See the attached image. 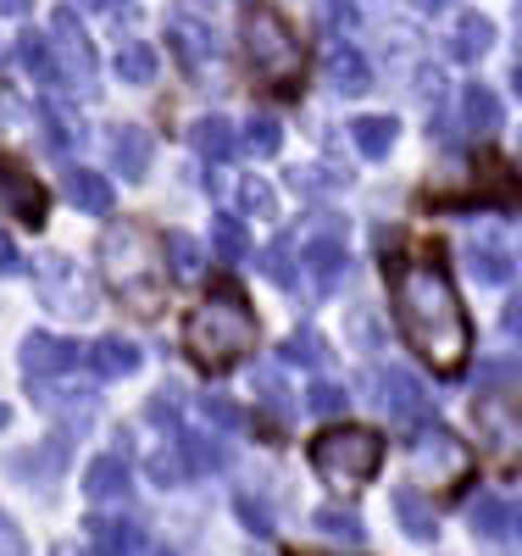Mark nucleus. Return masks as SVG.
<instances>
[{
	"mask_svg": "<svg viewBox=\"0 0 522 556\" xmlns=\"http://www.w3.org/2000/svg\"><path fill=\"white\" fill-rule=\"evenodd\" d=\"M390 306L406 345L434 367L440 379H456L472 351V323L461 312V295L445 273L440 251H395L390 256Z\"/></svg>",
	"mask_w": 522,
	"mask_h": 556,
	"instance_id": "1",
	"label": "nucleus"
},
{
	"mask_svg": "<svg viewBox=\"0 0 522 556\" xmlns=\"http://www.w3.org/2000/svg\"><path fill=\"white\" fill-rule=\"evenodd\" d=\"M251 345H256V312L233 285H217L183 323V351L212 379L228 374V367H240L251 356Z\"/></svg>",
	"mask_w": 522,
	"mask_h": 556,
	"instance_id": "2",
	"label": "nucleus"
},
{
	"mask_svg": "<svg viewBox=\"0 0 522 556\" xmlns=\"http://www.w3.org/2000/svg\"><path fill=\"white\" fill-rule=\"evenodd\" d=\"M156 262H162V245L139 223H117V228H106V235H101V267L112 278L117 301L128 312H139V317H156L162 312Z\"/></svg>",
	"mask_w": 522,
	"mask_h": 556,
	"instance_id": "3",
	"label": "nucleus"
},
{
	"mask_svg": "<svg viewBox=\"0 0 522 556\" xmlns=\"http://www.w3.org/2000/svg\"><path fill=\"white\" fill-rule=\"evenodd\" d=\"M245 56H251L256 78L272 89H290L301 78V39L267 0H251L245 7Z\"/></svg>",
	"mask_w": 522,
	"mask_h": 556,
	"instance_id": "4",
	"label": "nucleus"
},
{
	"mask_svg": "<svg viewBox=\"0 0 522 556\" xmlns=\"http://www.w3.org/2000/svg\"><path fill=\"white\" fill-rule=\"evenodd\" d=\"M311 468L322 479L356 490V484H367L378 468H384V434L378 429H322L311 440Z\"/></svg>",
	"mask_w": 522,
	"mask_h": 556,
	"instance_id": "5",
	"label": "nucleus"
},
{
	"mask_svg": "<svg viewBox=\"0 0 522 556\" xmlns=\"http://www.w3.org/2000/svg\"><path fill=\"white\" fill-rule=\"evenodd\" d=\"M472 434H479V451L495 473H517L522 468V406L500 390L472 401Z\"/></svg>",
	"mask_w": 522,
	"mask_h": 556,
	"instance_id": "6",
	"label": "nucleus"
},
{
	"mask_svg": "<svg viewBox=\"0 0 522 556\" xmlns=\"http://www.w3.org/2000/svg\"><path fill=\"white\" fill-rule=\"evenodd\" d=\"M51 56H56V89H62V96L89 101L101 78H94V51H89V39H84L73 7H62L56 23H51Z\"/></svg>",
	"mask_w": 522,
	"mask_h": 556,
	"instance_id": "7",
	"label": "nucleus"
},
{
	"mask_svg": "<svg viewBox=\"0 0 522 556\" xmlns=\"http://www.w3.org/2000/svg\"><path fill=\"white\" fill-rule=\"evenodd\" d=\"M34 273H39V301L51 312H62V317H89L94 312V295L84 285V273L67 256H44Z\"/></svg>",
	"mask_w": 522,
	"mask_h": 556,
	"instance_id": "8",
	"label": "nucleus"
},
{
	"mask_svg": "<svg viewBox=\"0 0 522 556\" xmlns=\"http://www.w3.org/2000/svg\"><path fill=\"white\" fill-rule=\"evenodd\" d=\"M411 451H417V462L422 468H434V479L440 484H456L467 468H472V451L450 434V429H440L434 417H422L417 424V434H411Z\"/></svg>",
	"mask_w": 522,
	"mask_h": 556,
	"instance_id": "9",
	"label": "nucleus"
},
{
	"mask_svg": "<svg viewBox=\"0 0 522 556\" xmlns=\"http://www.w3.org/2000/svg\"><path fill=\"white\" fill-rule=\"evenodd\" d=\"M17 362H23L28 384H51V379H62L67 367L78 362V345H67L62 334H28L23 351H17Z\"/></svg>",
	"mask_w": 522,
	"mask_h": 556,
	"instance_id": "10",
	"label": "nucleus"
},
{
	"mask_svg": "<svg viewBox=\"0 0 522 556\" xmlns=\"http://www.w3.org/2000/svg\"><path fill=\"white\" fill-rule=\"evenodd\" d=\"M0 212H12L23 223H44V190H39V178L12 162V156H0Z\"/></svg>",
	"mask_w": 522,
	"mask_h": 556,
	"instance_id": "11",
	"label": "nucleus"
},
{
	"mask_svg": "<svg viewBox=\"0 0 522 556\" xmlns=\"http://www.w3.org/2000/svg\"><path fill=\"white\" fill-rule=\"evenodd\" d=\"M345 223H334L328 235H317V240H306V251H301V262H306V273L317 278V295L322 290H334L340 285V273H345Z\"/></svg>",
	"mask_w": 522,
	"mask_h": 556,
	"instance_id": "12",
	"label": "nucleus"
},
{
	"mask_svg": "<svg viewBox=\"0 0 522 556\" xmlns=\"http://www.w3.org/2000/svg\"><path fill=\"white\" fill-rule=\"evenodd\" d=\"M378 395H384V406L400 424H422V417H429V390H422V379H411L406 367H390V374L378 379Z\"/></svg>",
	"mask_w": 522,
	"mask_h": 556,
	"instance_id": "13",
	"label": "nucleus"
},
{
	"mask_svg": "<svg viewBox=\"0 0 522 556\" xmlns=\"http://www.w3.org/2000/svg\"><path fill=\"white\" fill-rule=\"evenodd\" d=\"M151 156H156V139L145 134V128H112V167H117V178H128V184H139L151 173Z\"/></svg>",
	"mask_w": 522,
	"mask_h": 556,
	"instance_id": "14",
	"label": "nucleus"
},
{
	"mask_svg": "<svg viewBox=\"0 0 522 556\" xmlns=\"http://www.w3.org/2000/svg\"><path fill=\"white\" fill-rule=\"evenodd\" d=\"M128 462L123 456H94L89 468H84V495L94 506H112V501H128Z\"/></svg>",
	"mask_w": 522,
	"mask_h": 556,
	"instance_id": "15",
	"label": "nucleus"
},
{
	"mask_svg": "<svg viewBox=\"0 0 522 556\" xmlns=\"http://www.w3.org/2000/svg\"><path fill=\"white\" fill-rule=\"evenodd\" d=\"M89 534H94V556H139L145 551V529L133 518H94Z\"/></svg>",
	"mask_w": 522,
	"mask_h": 556,
	"instance_id": "16",
	"label": "nucleus"
},
{
	"mask_svg": "<svg viewBox=\"0 0 522 556\" xmlns=\"http://www.w3.org/2000/svg\"><path fill=\"white\" fill-rule=\"evenodd\" d=\"M67 201L78 212H89V217H106L112 212V184L101 173H89V167H73L67 173Z\"/></svg>",
	"mask_w": 522,
	"mask_h": 556,
	"instance_id": "17",
	"label": "nucleus"
},
{
	"mask_svg": "<svg viewBox=\"0 0 522 556\" xmlns=\"http://www.w3.org/2000/svg\"><path fill=\"white\" fill-rule=\"evenodd\" d=\"M89 367H94V379H128L133 367H139V345L101 340V345H89Z\"/></svg>",
	"mask_w": 522,
	"mask_h": 556,
	"instance_id": "18",
	"label": "nucleus"
},
{
	"mask_svg": "<svg viewBox=\"0 0 522 556\" xmlns=\"http://www.w3.org/2000/svg\"><path fill=\"white\" fill-rule=\"evenodd\" d=\"M395 518H400V529H406L411 540H434V534H440V523H434V513H429V501H422L411 484L395 490Z\"/></svg>",
	"mask_w": 522,
	"mask_h": 556,
	"instance_id": "19",
	"label": "nucleus"
},
{
	"mask_svg": "<svg viewBox=\"0 0 522 556\" xmlns=\"http://www.w3.org/2000/svg\"><path fill=\"white\" fill-rule=\"evenodd\" d=\"M162 256H167V267H173L178 285H201V273H206V251H201L195 240H189V235H167Z\"/></svg>",
	"mask_w": 522,
	"mask_h": 556,
	"instance_id": "20",
	"label": "nucleus"
},
{
	"mask_svg": "<svg viewBox=\"0 0 522 556\" xmlns=\"http://www.w3.org/2000/svg\"><path fill=\"white\" fill-rule=\"evenodd\" d=\"M183 468L189 473H222L228 468V445L212 434H183Z\"/></svg>",
	"mask_w": 522,
	"mask_h": 556,
	"instance_id": "21",
	"label": "nucleus"
},
{
	"mask_svg": "<svg viewBox=\"0 0 522 556\" xmlns=\"http://www.w3.org/2000/svg\"><path fill=\"white\" fill-rule=\"evenodd\" d=\"M328 84H334L340 96H361V89L372 84V73L356 51H328Z\"/></svg>",
	"mask_w": 522,
	"mask_h": 556,
	"instance_id": "22",
	"label": "nucleus"
},
{
	"mask_svg": "<svg viewBox=\"0 0 522 556\" xmlns=\"http://www.w3.org/2000/svg\"><path fill=\"white\" fill-rule=\"evenodd\" d=\"M395 134H400L395 117H356V123H351V139H356L361 156H384V151L395 146Z\"/></svg>",
	"mask_w": 522,
	"mask_h": 556,
	"instance_id": "23",
	"label": "nucleus"
},
{
	"mask_svg": "<svg viewBox=\"0 0 522 556\" xmlns=\"http://www.w3.org/2000/svg\"><path fill=\"white\" fill-rule=\"evenodd\" d=\"M62 456H67V451H62V440H51V445L34 451V456H28V451H17V456H12V473H28V468H34V484H39V490H51V484H56V473H62V468H56Z\"/></svg>",
	"mask_w": 522,
	"mask_h": 556,
	"instance_id": "24",
	"label": "nucleus"
},
{
	"mask_svg": "<svg viewBox=\"0 0 522 556\" xmlns=\"http://www.w3.org/2000/svg\"><path fill=\"white\" fill-rule=\"evenodd\" d=\"M17 62H23L39 84H56V56H51V39H44V34H23V39H17Z\"/></svg>",
	"mask_w": 522,
	"mask_h": 556,
	"instance_id": "25",
	"label": "nucleus"
},
{
	"mask_svg": "<svg viewBox=\"0 0 522 556\" xmlns=\"http://www.w3.org/2000/svg\"><path fill=\"white\" fill-rule=\"evenodd\" d=\"M467 523H472V534H484V540H500L506 529H511V513L495 501V495H479L467 506Z\"/></svg>",
	"mask_w": 522,
	"mask_h": 556,
	"instance_id": "26",
	"label": "nucleus"
},
{
	"mask_svg": "<svg viewBox=\"0 0 522 556\" xmlns=\"http://www.w3.org/2000/svg\"><path fill=\"white\" fill-rule=\"evenodd\" d=\"M195 151H201L206 162H222V156L233 151V123H228V117H206V123H195Z\"/></svg>",
	"mask_w": 522,
	"mask_h": 556,
	"instance_id": "27",
	"label": "nucleus"
},
{
	"mask_svg": "<svg viewBox=\"0 0 522 556\" xmlns=\"http://www.w3.org/2000/svg\"><path fill=\"white\" fill-rule=\"evenodd\" d=\"M212 251H217L222 262H240V256L251 251L245 223H240V217H217V223H212Z\"/></svg>",
	"mask_w": 522,
	"mask_h": 556,
	"instance_id": "28",
	"label": "nucleus"
},
{
	"mask_svg": "<svg viewBox=\"0 0 522 556\" xmlns=\"http://www.w3.org/2000/svg\"><path fill=\"white\" fill-rule=\"evenodd\" d=\"M317 529L334 534V540H345V545H361V540H367V529H361V518L351 513V506H322V513H317Z\"/></svg>",
	"mask_w": 522,
	"mask_h": 556,
	"instance_id": "29",
	"label": "nucleus"
},
{
	"mask_svg": "<svg viewBox=\"0 0 522 556\" xmlns=\"http://www.w3.org/2000/svg\"><path fill=\"white\" fill-rule=\"evenodd\" d=\"M117 78L123 84H151L156 78V51H145V45H123L117 51Z\"/></svg>",
	"mask_w": 522,
	"mask_h": 556,
	"instance_id": "30",
	"label": "nucleus"
},
{
	"mask_svg": "<svg viewBox=\"0 0 522 556\" xmlns=\"http://www.w3.org/2000/svg\"><path fill=\"white\" fill-rule=\"evenodd\" d=\"M283 362H301V367H328V345L317 340V329H295L283 340Z\"/></svg>",
	"mask_w": 522,
	"mask_h": 556,
	"instance_id": "31",
	"label": "nucleus"
},
{
	"mask_svg": "<svg viewBox=\"0 0 522 556\" xmlns=\"http://www.w3.org/2000/svg\"><path fill=\"white\" fill-rule=\"evenodd\" d=\"M472 273L489 278V285H506V278H511V256L495 240H484V245H472Z\"/></svg>",
	"mask_w": 522,
	"mask_h": 556,
	"instance_id": "32",
	"label": "nucleus"
},
{
	"mask_svg": "<svg viewBox=\"0 0 522 556\" xmlns=\"http://www.w3.org/2000/svg\"><path fill=\"white\" fill-rule=\"evenodd\" d=\"M461 117H467V128H479V134H489L495 123H500V106H495V96H489V89H467V96H461Z\"/></svg>",
	"mask_w": 522,
	"mask_h": 556,
	"instance_id": "33",
	"label": "nucleus"
},
{
	"mask_svg": "<svg viewBox=\"0 0 522 556\" xmlns=\"http://www.w3.org/2000/svg\"><path fill=\"white\" fill-rule=\"evenodd\" d=\"M495 45V28H489V17H467L461 28H456V56H484Z\"/></svg>",
	"mask_w": 522,
	"mask_h": 556,
	"instance_id": "34",
	"label": "nucleus"
},
{
	"mask_svg": "<svg viewBox=\"0 0 522 556\" xmlns=\"http://www.w3.org/2000/svg\"><path fill=\"white\" fill-rule=\"evenodd\" d=\"M245 146H251L256 156H278V146H283V128H278L272 117H256V123L245 128Z\"/></svg>",
	"mask_w": 522,
	"mask_h": 556,
	"instance_id": "35",
	"label": "nucleus"
},
{
	"mask_svg": "<svg viewBox=\"0 0 522 556\" xmlns=\"http://www.w3.org/2000/svg\"><path fill=\"white\" fill-rule=\"evenodd\" d=\"M256 395H262L272 412H290V390H283V374H278V367H262V374H256Z\"/></svg>",
	"mask_w": 522,
	"mask_h": 556,
	"instance_id": "36",
	"label": "nucleus"
},
{
	"mask_svg": "<svg viewBox=\"0 0 522 556\" xmlns=\"http://www.w3.org/2000/svg\"><path fill=\"white\" fill-rule=\"evenodd\" d=\"M345 401H351V395H345L340 384H311V395H306V406H311L317 417H340Z\"/></svg>",
	"mask_w": 522,
	"mask_h": 556,
	"instance_id": "37",
	"label": "nucleus"
},
{
	"mask_svg": "<svg viewBox=\"0 0 522 556\" xmlns=\"http://www.w3.org/2000/svg\"><path fill=\"white\" fill-rule=\"evenodd\" d=\"M290 251H295L290 240H278V245H272V251L262 256V267H267V273L278 278V285H295V267H290Z\"/></svg>",
	"mask_w": 522,
	"mask_h": 556,
	"instance_id": "38",
	"label": "nucleus"
},
{
	"mask_svg": "<svg viewBox=\"0 0 522 556\" xmlns=\"http://www.w3.org/2000/svg\"><path fill=\"white\" fill-rule=\"evenodd\" d=\"M240 195H245V212H256V217H272V190L262 178H245L240 184Z\"/></svg>",
	"mask_w": 522,
	"mask_h": 556,
	"instance_id": "39",
	"label": "nucleus"
},
{
	"mask_svg": "<svg viewBox=\"0 0 522 556\" xmlns=\"http://www.w3.org/2000/svg\"><path fill=\"white\" fill-rule=\"evenodd\" d=\"M201 406H206V417H217V429H240L245 424V412L233 406V401H222V395H206Z\"/></svg>",
	"mask_w": 522,
	"mask_h": 556,
	"instance_id": "40",
	"label": "nucleus"
},
{
	"mask_svg": "<svg viewBox=\"0 0 522 556\" xmlns=\"http://www.w3.org/2000/svg\"><path fill=\"white\" fill-rule=\"evenodd\" d=\"M240 523H245L251 534H272V513H267L262 501H251V495L240 501Z\"/></svg>",
	"mask_w": 522,
	"mask_h": 556,
	"instance_id": "41",
	"label": "nucleus"
},
{
	"mask_svg": "<svg viewBox=\"0 0 522 556\" xmlns=\"http://www.w3.org/2000/svg\"><path fill=\"white\" fill-rule=\"evenodd\" d=\"M0 556H28V540L12 518H0Z\"/></svg>",
	"mask_w": 522,
	"mask_h": 556,
	"instance_id": "42",
	"label": "nucleus"
},
{
	"mask_svg": "<svg viewBox=\"0 0 522 556\" xmlns=\"http://www.w3.org/2000/svg\"><path fill=\"white\" fill-rule=\"evenodd\" d=\"M151 479H156V484H178V479H183V462H178V456H156V462H151Z\"/></svg>",
	"mask_w": 522,
	"mask_h": 556,
	"instance_id": "43",
	"label": "nucleus"
},
{
	"mask_svg": "<svg viewBox=\"0 0 522 556\" xmlns=\"http://www.w3.org/2000/svg\"><path fill=\"white\" fill-rule=\"evenodd\" d=\"M12 273H23V251L0 235V278H12Z\"/></svg>",
	"mask_w": 522,
	"mask_h": 556,
	"instance_id": "44",
	"label": "nucleus"
},
{
	"mask_svg": "<svg viewBox=\"0 0 522 556\" xmlns=\"http://www.w3.org/2000/svg\"><path fill=\"white\" fill-rule=\"evenodd\" d=\"M511 379H517L511 362H484V384H489V390H500V384H511Z\"/></svg>",
	"mask_w": 522,
	"mask_h": 556,
	"instance_id": "45",
	"label": "nucleus"
},
{
	"mask_svg": "<svg viewBox=\"0 0 522 556\" xmlns=\"http://www.w3.org/2000/svg\"><path fill=\"white\" fill-rule=\"evenodd\" d=\"M506 329L522 340V295H517V301H506Z\"/></svg>",
	"mask_w": 522,
	"mask_h": 556,
	"instance_id": "46",
	"label": "nucleus"
},
{
	"mask_svg": "<svg viewBox=\"0 0 522 556\" xmlns=\"http://www.w3.org/2000/svg\"><path fill=\"white\" fill-rule=\"evenodd\" d=\"M28 12V0H0V17H23Z\"/></svg>",
	"mask_w": 522,
	"mask_h": 556,
	"instance_id": "47",
	"label": "nucleus"
},
{
	"mask_svg": "<svg viewBox=\"0 0 522 556\" xmlns=\"http://www.w3.org/2000/svg\"><path fill=\"white\" fill-rule=\"evenodd\" d=\"M78 7H89V12H112L117 0H78Z\"/></svg>",
	"mask_w": 522,
	"mask_h": 556,
	"instance_id": "48",
	"label": "nucleus"
},
{
	"mask_svg": "<svg viewBox=\"0 0 522 556\" xmlns=\"http://www.w3.org/2000/svg\"><path fill=\"white\" fill-rule=\"evenodd\" d=\"M0 429H7V406H0Z\"/></svg>",
	"mask_w": 522,
	"mask_h": 556,
	"instance_id": "49",
	"label": "nucleus"
},
{
	"mask_svg": "<svg viewBox=\"0 0 522 556\" xmlns=\"http://www.w3.org/2000/svg\"><path fill=\"white\" fill-rule=\"evenodd\" d=\"M295 556H317V551H295Z\"/></svg>",
	"mask_w": 522,
	"mask_h": 556,
	"instance_id": "50",
	"label": "nucleus"
},
{
	"mask_svg": "<svg viewBox=\"0 0 522 556\" xmlns=\"http://www.w3.org/2000/svg\"><path fill=\"white\" fill-rule=\"evenodd\" d=\"M429 7H445V0H429Z\"/></svg>",
	"mask_w": 522,
	"mask_h": 556,
	"instance_id": "51",
	"label": "nucleus"
},
{
	"mask_svg": "<svg viewBox=\"0 0 522 556\" xmlns=\"http://www.w3.org/2000/svg\"><path fill=\"white\" fill-rule=\"evenodd\" d=\"M156 556H173V551H156Z\"/></svg>",
	"mask_w": 522,
	"mask_h": 556,
	"instance_id": "52",
	"label": "nucleus"
},
{
	"mask_svg": "<svg viewBox=\"0 0 522 556\" xmlns=\"http://www.w3.org/2000/svg\"><path fill=\"white\" fill-rule=\"evenodd\" d=\"M517 89H522V73H517Z\"/></svg>",
	"mask_w": 522,
	"mask_h": 556,
	"instance_id": "53",
	"label": "nucleus"
}]
</instances>
